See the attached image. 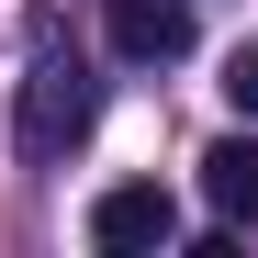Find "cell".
<instances>
[{
  "instance_id": "cell-1",
  "label": "cell",
  "mask_w": 258,
  "mask_h": 258,
  "mask_svg": "<svg viewBox=\"0 0 258 258\" xmlns=\"http://www.w3.org/2000/svg\"><path fill=\"white\" fill-rule=\"evenodd\" d=\"M90 123H101V79L79 68V56H56V23L34 12V68H23V90H12V157L23 168H56Z\"/></svg>"
},
{
  "instance_id": "cell-2",
  "label": "cell",
  "mask_w": 258,
  "mask_h": 258,
  "mask_svg": "<svg viewBox=\"0 0 258 258\" xmlns=\"http://www.w3.org/2000/svg\"><path fill=\"white\" fill-rule=\"evenodd\" d=\"M90 247L101 258H157V247H180V202H168L157 180H112L90 202Z\"/></svg>"
},
{
  "instance_id": "cell-3",
  "label": "cell",
  "mask_w": 258,
  "mask_h": 258,
  "mask_svg": "<svg viewBox=\"0 0 258 258\" xmlns=\"http://www.w3.org/2000/svg\"><path fill=\"white\" fill-rule=\"evenodd\" d=\"M101 34L135 68H180L191 56V0H101Z\"/></svg>"
},
{
  "instance_id": "cell-4",
  "label": "cell",
  "mask_w": 258,
  "mask_h": 258,
  "mask_svg": "<svg viewBox=\"0 0 258 258\" xmlns=\"http://www.w3.org/2000/svg\"><path fill=\"white\" fill-rule=\"evenodd\" d=\"M202 202L225 225H258V135H213L202 146Z\"/></svg>"
},
{
  "instance_id": "cell-5",
  "label": "cell",
  "mask_w": 258,
  "mask_h": 258,
  "mask_svg": "<svg viewBox=\"0 0 258 258\" xmlns=\"http://www.w3.org/2000/svg\"><path fill=\"white\" fill-rule=\"evenodd\" d=\"M225 101L258 123V45H236V56H225Z\"/></svg>"
}]
</instances>
